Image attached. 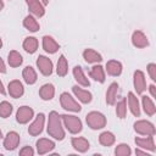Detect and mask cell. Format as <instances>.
<instances>
[{
	"label": "cell",
	"mask_w": 156,
	"mask_h": 156,
	"mask_svg": "<svg viewBox=\"0 0 156 156\" xmlns=\"http://www.w3.org/2000/svg\"><path fill=\"white\" fill-rule=\"evenodd\" d=\"M48 134L56 140H62L65 138V129L62 127V119H61V116L56 111H51L49 113Z\"/></svg>",
	"instance_id": "cell-1"
},
{
	"label": "cell",
	"mask_w": 156,
	"mask_h": 156,
	"mask_svg": "<svg viewBox=\"0 0 156 156\" xmlns=\"http://www.w3.org/2000/svg\"><path fill=\"white\" fill-rule=\"evenodd\" d=\"M85 122L88 124V127H90L91 129L94 130H98V129H101L106 126V117L101 113V112H98V111H91L85 117Z\"/></svg>",
	"instance_id": "cell-2"
},
{
	"label": "cell",
	"mask_w": 156,
	"mask_h": 156,
	"mask_svg": "<svg viewBox=\"0 0 156 156\" xmlns=\"http://www.w3.org/2000/svg\"><path fill=\"white\" fill-rule=\"evenodd\" d=\"M62 119V124L66 127V129L72 133V134H77L82 130V121L79 119V117L77 116H72V115H62L61 116Z\"/></svg>",
	"instance_id": "cell-3"
},
{
	"label": "cell",
	"mask_w": 156,
	"mask_h": 156,
	"mask_svg": "<svg viewBox=\"0 0 156 156\" xmlns=\"http://www.w3.org/2000/svg\"><path fill=\"white\" fill-rule=\"evenodd\" d=\"M60 104H61L62 108L71 111V112H79L82 110L78 101H76L74 98H72V95L68 93H62L60 95Z\"/></svg>",
	"instance_id": "cell-4"
},
{
	"label": "cell",
	"mask_w": 156,
	"mask_h": 156,
	"mask_svg": "<svg viewBox=\"0 0 156 156\" xmlns=\"http://www.w3.org/2000/svg\"><path fill=\"white\" fill-rule=\"evenodd\" d=\"M134 130L138 134L145 135V136L155 135V127H154V124L151 122H149V121H145V119L136 121L134 123Z\"/></svg>",
	"instance_id": "cell-5"
},
{
	"label": "cell",
	"mask_w": 156,
	"mask_h": 156,
	"mask_svg": "<svg viewBox=\"0 0 156 156\" xmlns=\"http://www.w3.org/2000/svg\"><path fill=\"white\" fill-rule=\"evenodd\" d=\"M33 117H34V111L29 106H21L16 112V121L20 124L28 123Z\"/></svg>",
	"instance_id": "cell-6"
},
{
	"label": "cell",
	"mask_w": 156,
	"mask_h": 156,
	"mask_svg": "<svg viewBox=\"0 0 156 156\" xmlns=\"http://www.w3.org/2000/svg\"><path fill=\"white\" fill-rule=\"evenodd\" d=\"M44 123H45V115L44 113H39L35 119L32 122V124L28 127V133L33 136L39 135L43 129H44Z\"/></svg>",
	"instance_id": "cell-7"
},
{
	"label": "cell",
	"mask_w": 156,
	"mask_h": 156,
	"mask_svg": "<svg viewBox=\"0 0 156 156\" xmlns=\"http://www.w3.org/2000/svg\"><path fill=\"white\" fill-rule=\"evenodd\" d=\"M37 67L43 76H50L52 73V61L44 55H40L37 58Z\"/></svg>",
	"instance_id": "cell-8"
},
{
	"label": "cell",
	"mask_w": 156,
	"mask_h": 156,
	"mask_svg": "<svg viewBox=\"0 0 156 156\" xmlns=\"http://www.w3.org/2000/svg\"><path fill=\"white\" fill-rule=\"evenodd\" d=\"M133 84H134V89L136 90L138 94H143L146 89V80H145V76L144 72L140 69H136L133 74Z\"/></svg>",
	"instance_id": "cell-9"
},
{
	"label": "cell",
	"mask_w": 156,
	"mask_h": 156,
	"mask_svg": "<svg viewBox=\"0 0 156 156\" xmlns=\"http://www.w3.org/2000/svg\"><path fill=\"white\" fill-rule=\"evenodd\" d=\"M20 144V134L16 132H9L4 139V147L7 151L15 150Z\"/></svg>",
	"instance_id": "cell-10"
},
{
	"label": "cell",
	"mask_w": 156,
	"mask_h": 156,
	"mask_svg": "<svg viewBox=\"0 0 156 156\" xmlns=\"http://www.w3.org/2000/svg\"><path fill=\"white\" fill-rule=\"evenodd\" d=\"M7 90H9L10 96H12V98H15V99L21 98V96L24 94L23 84H22L18 79H13V80H11V82L9 83V88H7Z\"/></svg>",
	"instance_id": "cell-11"
},
{
	"label": "cell",
	"mask_w": 156,
	"mask_h": 156,
	"mask_svg": "<svg viewBox=\"0 0 156 156\" xmlns=\"http://www.w3.org/2000/svg\"><path fill=\"white\" fill-rule=\"evenodd\" d=\"M55 147V143L50 139L46 138H41L37 141V152L39 155H45L50 151H52Z\"/></svg>",
	"instance_id": "cell-12"
},
{
	"label": "cell",
	"mask_w": 156,
	"mask_h": 156,
	"mask_svg": "<svg viewBox=\"0 0 156 156\" xmlns=\"http://www.w3.org/2000/svg\"><path fill=\"white\" fill-rule=\"evenodd\" d=\"M26 2L29 9V12L32 15H34L35 17H43L45 15L44 5L39 0H26Z\"/></svg>",
	"instance_id": "cell-13"
},
{
	"label": "cell",
	"mask_w": 156,
	"mask_h": 156,
	"mask_svg": "<svg viewBox=\"0 0 156 156\" xmlns=\"http://www.w3.org/2000/svg\"><path fill=\"white\" fill-rule=\"evenodd\" d=\"M132 44L135 48L143 49V48H146L149 45V40H147V37L141 30H135L132 34Z\"/></svg>",
	"instance_id": "cell-14"
},
{
	"label": "cell",
	"mask_w": 156,
	"mask_h": 156,
	"mask_svg": "<svg viewBox=\"0 0 156 156\" xmlns=\"http://www.w3.org/2000/svg\"><path fill=\"white\" fill-rule=\"evenodd\" d=\"M72 91L76 95V98L83 104H89L91 101V99H93V95H91L90 91H88V90H85L83 88H79L78 85H73L72 87Z\"/></svg>",
	"instance_id": "cell-15"
},
{
	"label": "cell",
	"mask_w": 156,
	"mask_h": 156,
	"mask_svg": "<svg viewBox=\"0 0 156 156\" xmlns=\"http://www.w3.org/2000/svg\"><path fill=\"white\" fill-rule=\"evenodd\" d=\"M43 49L48 52V54H55L57 52V50L60 49V45L57 44V41L50 37V35H44L43 37Z\"/></svg>",
	"instance_id": "cell-16"
},
{
	"label": "cell",
	"mask_w": 156,
	"mask_h": 156,
	"mask_svg": "<svg viewBox=\"0 0 156 156\" xmlns=\"http://www.w3.org/2000/svg\"><path fill=\"white\" fill-rule=\"evenodd\" d=\"M106 72L107 74L112 76V77H118L121 73H122V63L119 61H116V60H110L106 62Z\"/></svg>",
	"instance_id": "cell-17"
},
{
	"label": "cell",
	"mask_w": 156,
	"mask_h": 156,
	"mask_svg": "<svg viewBox=\"0 0 156 156\" xmlns=\"http://www.w3.org/2000/svg\"><path fill=\"white\" fill-rule=\"evenodd\" d=\"M71 143H72L73 149L78 152H85L89 150V146H90L89 141L83 136H74V138H72Z\"/></svg>",
	"instance_id": "cell-18"
},
{
	"label": "cell",
	"mask_w": 156,
	"mask_h": 156,
	"mask_svg": "<svg viewBox=\"0 0 156 156\" xmlns=\"http://www.w3.org/2000/svg\"><path fill=\"white\" fill-rule=\"evenodd\" d=\"M83 58L87 63H98L102 61V56L100 52L95 51L94 49H85L83 51Z\"/></svg>",
	"instance_id": "cell-19"
},
{
	"label": "cell",
	"mask_w": 156,
	"mask_h": 156,
	"mask_svg": "<svg viewBox=\"0 0 156 156\" xmlns=\"http://www.w3.org/2000/svg\"><path fill=\"white\" fill-rule=\"evenodd\" d=\"M135 144L145 150L155 151V143H154V135H149L146 138H135Z\"/></svg>",
	"instance_id": "cell-20"
},
{
	"label": "cell",
	"mask_w": 156,
	"mask_h": 156,
	"mask_svg": "<svg viewBox=\"0 0 156 156\" xmlns=\"http://www.w3.org/2000/svg\"><path fill=\"white\" fill-rule=\"evenodd\" d=\"M73 77H74L76 82L79 85H82V87H89L90 85V82L87 78V76L84 74V72H83V69H82L80 66H76L73 68Z\"/></svg>",
	"instance_id": "cell-21"
},
{
	"label": "cell",
	"mask_w": 156,
	"mask_h": 156,
	"mask_svg": "<svg viewBox=\"0 0 156 156\" xmlns=\"http://www.w3.org/2000/svg\"><path fill=\"white\" fill-rule=\"evenodd\" d=\"M127 99H128V107H129L130 112H132L135 117H139V116H140V106H139V100H138V98H136L132 91H129Z\"/></svg>",
	"instance_id": "cell-22"
},
{
	"label": "cell",
	"mask_w": 156,
	"mask_h": 156,
	"mask_svg": "<svg viewBox=\"0 0 156 156\" xmlns=\"http://www.w3.org/2000/svg\"><path fill=\"white\" fill-rule=\"evenodd\" d=\"M117 93H118V84L116 82H113V83L110 84V87L107 88V91H106V102H107V105L112 106V105L116 104Z\"/></svg>",
	"instance_id": "cell-23"
},
{
	"label": "cell",
	"mask_w": 156,
	"mask_h": 156,
	"mask_svg": "<svg viewBox=\"0 0 156 156\" xmlns=\"http://www.w3.org/2000/svg\"><path fill=\"white\" fill-rule=\"evenodd\" d=\"M54 95H55V88L51 83H46L39 89V96L45 101L51 100L54 98Z\"/></svg>",
	"instance_id": "cell-24"
},
{
	"label": "cell",
	"mask_w": 156,
	"mask_h": 156,
	"mask_svg": "<svg viewBox=\"0 0 156 156\" xmlns=\"http://www.w3.org/2000/svg\"><path fill=\"white\" fill-rule=\"evenodd\" d=\"M89 76H90V78H93L94 80H96L99 83L105 82V69L100 65H96V66L91 67V69L89 71Z\"/></svg>",
	"instance_id": "cell-25"
},
{
	"label": "cell",
	"mask_w": 156,
	"mask_h": 156,
	"mask_svg": "<svg viewBox=\"0 0 156 156\" xmlns=\"http://www.w3.org/2000/svg\"><path fill=\"white\" fill-rule=\"evenodd\" d=\"M23 26H24L26 29H28L29 32H33V33H34V32H38L39 28H40L39 22H38L37 18H35L34 16H32V15H28V16L24 17V20H23Z\"/></svg>",
	"instance_id": "cell-26"
},
{
	"label": "cell",
	"mask_w": 156,
	"mask_h": 156,
	"mask_svg": "<svg viewBox=\"0 0 156 156\" xmlns=\"http://www.w3.org/2000/svg\"><path fill=\"white\" fill-rule=\"evenodd\" d=\"M38 45H39L38 39L34 37H27L23 41V49L28 54H34L38 49Z\"/></svg>",
	"instance_id": "cell-27"
},
{
	"label": "cell",
	"mask_w": 156,
	"mask_h": 156,
	"mask_svg": "<svg viewBox=\"0 0 156 156\" xmlns=\"http://www.w3.org/2000/svg\"><path fill=\"white\" fill-rule=\"evenodd\" d=\"M7 62L11 67H20L23 62V57L22 55L16 51V50H12L9 52V56H7Z\"/></svg>",
	"instance_id": "cell-28"
},
{
	"label": "cell",
	"mask_w": 156,
	"mask_h": 156,
	"mask_svg": "<svg viewBox=\"0 0 156 156\" xmlns=\"http://www.w3.org/2000/svg\"><path fill=\"white\" fill-rule=\"evenodd\" d=\"M22 77L27 84H34L37 82V72L30 66L24 67V69L22 72Z\"/></svg>",
	"instance_id": "cell-29"
},
{
	"label": "cell",
	"mask_w": 156,
	"mask_h": 156,
	"mask_svg": "<svg viewBox=\"0 0 156 156\" xmlns=\"http://www.w3.org/2000/svg\"><path fill=\"white\" fill-rule=\"evenodd\" d=\"M141 104H143V108H144V112L147 115V116H154L155 112H156V107H155V104L154 101L149 98V96H143L141 98Z\"/></svg>",
	"instance_id": "cell-30"
},
{
	"label": "cell",
	"mask_w": 156,
	"mask_h": 156,
	"mask_svg": "<svg viewBox=\"0 0 156 156\" xmlns=\"http://www.w3.org/2000/svg\"><path fill=\"white\" fill-rule=\"evenodd\" d=\"M68 72V63H67V58L65 57V55H61L57 60V66H56V73L60 77H65Z\"/></svg>",
	"instance_id": "cell-31"
},
{
	"label": "cell",
	"mask_w": 156,
	"mask_h": 156,
	"mask_svg": "<svg viewBox=\"0 0 156 156\" xmlns=\"http://www.w3.org/2000/svg\"><path fill=\"white\" fill-rule=\"evenodd\" d=\"M115 141H116V138L111 132H102L99 136V143L102 146H111L115 144Z\"/></svg>",
	"instance_id": "cell-32"
},
{
	"label": "cell",
	"mask_w": 156,
	"mask_h": 156,
	"mask_svg": "<svg viewBox=\"0 0 156 156\" xmlns=\"http://www.w3.org/2000/svg\"><path fill=\"white\" fill-rule=\"evenodd\" d=\"M116 115L118 118L123 119L126 118V115H127V99L123 98L122 100H119L117 102V107H116Z\"/></svg>",
	"instance_id": "cell-33"
},
{
	"label": "cell",
	"mask_w": 156,
	"mask_h": 156,
	"mask_svg": "<svg viewBox=\"0 0 156 156\" xmlns=\"http://www.w3.org/2000/svg\"><path fill=\"white\" fill-rule=\"evenodd\" d=\"M12 105L9 101H2L0 102V117L2 118H7L11 113H12Z\"/></svg>",
	"instance_id": "cell-34"
},
{
	"label": "cell",
	"mask_w": 156,
	"mask_h": 156,
	"mask_svg": "<svg viewBox=\"0 0 156 156\" xmlns=\"http://www.w3.org/2000/svg\"><path fill=\"white\" fill-rule=\"evenodd\" d=\"M115 154L117 155V156H129L130 154H132V150H130V147H129V145L128 144H118L117 146H116V149H115Z\"/></svg>",
	"instance_id": "cell-35"
},
{
	"label": "cell",
	"mask_w": 156,
	"mask_h": 156,
	"mask_svg": "<svg viewBox=\"0 0 156 156\" xmlns=\"http://www.w3.org/2000/svg\"><path fill=\"white\" fill-rule=\"evenodd\" d=\"M147 72L152 80H156V63H149L147 65Z\"/></svg>",
	"instance_id": "cell-36"
},
{
	"label": "cell",
	"mask_w": 156,
	"mask_h": 156,
	"mask_svg": "<svg viewBox=\"0 0 156 156\" xmlns=\"http://www.w3.org/2000/svg\"><path fill=\"white\" fill-rule=\"evenodd\" d=\"M20 155L22 156H33L34 155V150L30 146H24L20 150Z\"/></svg>",
	"instance_id": "cell-37"
},
{
	"label": "cell",
	"mask_w": 156,
	"mask_h": 156,
	"mask_svg": "<svg viewBox=\"0 0 156 156\" xmlns=\"http://www.w3.org/2000/svg\"><path fill=\"white\" fill-rule=\"evenodd\" d=\"M149 90H150L151 96H152V98H156V88H155V85H154V84H151V85L149 87Z\"/></svg>",
	"instance_id": "cell-38"
},
{
	"label": "cell",
	"mask_w": 156,
	"mask_h": 156,
	"mask_svg": "<svg viewBox=\"0 0 156 156\" xmlns=\"http://www.w3.org/2000/svg\"><path fill=\"white\" fill-rule=\"evenodd\" d=\"M0 72L1 73H6V66H5V62L2 61L1 57H0Z\"/></svg>",
	"instance_id": "cell-39"
},
{
	"label": "cell",
	"mask_w": 156,
	"mask_h": 156,
	"mask_svg": "<svg viewBox=\"0 0 156 156\" xmlns=\"http://www.w3.org/2000/svg\"><path fill=\"white\" fill-rule=\"evenodd\" d=\"M5 93H6V91H5V88H4V84H2V82L0 80V94H2V95H4Z\"/></svg>",
	"instance_id": "cell-40"
},
{
	"label": "cell",
	"mask_w": 156,
	"mask_h": 156,
	"mask_svg": "<svg viewBox=\"0 0 156 156\" xmlns=\"http://www.w3.org/2000/svg\"><path fill=\"white\" fill-rule=\"evenodd\" d=\"M135 154H136V155H146V156H147L146 151H141V150H139V149L135 150Z\"/></svg>",
	"instance_id": "cell-41"
},
{
	"label": "cell",
	"mask_w": 156,
	"mask_h": 156,
	"mask_svg": "<svg viewBox=\"0 0 156 156\" xmlns=\"http://www.w3.org/2000/svg\"><path fill=\"white\" fill-rule=\"evenodd\" d=\"M2 9H4V1L0 0V10H2Z\"/></svg>",
	"instance_id": "cell-42"
},
{
	"label": "cell",
	"mask_w": 156,
	"mask_h": 156,
	"mask_svg": "<svg viewBox=\"0 0 156 156\" xmlns=\"http://www.w3.org/2000/svg\"><path fill=\"white\" fill-rule=\"evenodd\" d=\"M41 1H43V5H48L50 0H41Z\"/></svg>",
	"instance_id": "cell-43"
},
{
	"label": "cell",
	"mask_w": 156,
	"mask_h": 156,
	"mask_svg": "<svg viewBox=\"0 0 156 156\" xmlns=\"http://www.w3.org/2000/svg\"><path fill=\"white\" fill-rule=\"evenodd\" d=\"M2 48V39H1V37H0V49Z\"/></svg>",
	"instance_id": "cell-44"
},
{
	"label": "cell",
	"mask_w": 156,
	"mask_h": 156,
	"mask_svg": "<svg viewBox=\"0 0 156 156\" xmlns=\"http://www.w3.org/2000/svg\"><path fill=\"white\" fill-rule=\"evenodd\" d=\"M0 138H2V132H1V129H0Z\"/></svg>",
	"instance_id": "cell-45"
}]
</instances>
